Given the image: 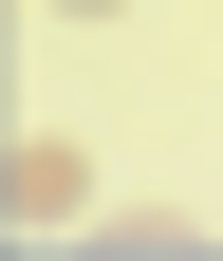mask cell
<instances>
[{"label":"cell","instance_id":"obj_1","mask_svg":"<svg viewBox=\"0 0 223 261\" xmlns=\"http://www.w3.org/2000/svg\"><path fill=\"white\" fill-rule=\"evenodd\" d=\"M75 205H93V149L19 130V149H0V224H75Z\"/></svg>","mask_w":223,"mask_h":261},{"label":"cell","instance_id":"obj_2","mask_svg":"<svg viewBox=\"0 0 223 261\" xmlns=\"http://www.w3.org/2000/svg\"><path fill=\"white\" fill-rule=\"evenodd\" d=\"M56 19H131V0H56Z\"/></svg>","mask_w":223,"mask_h":261}]
</instances>
